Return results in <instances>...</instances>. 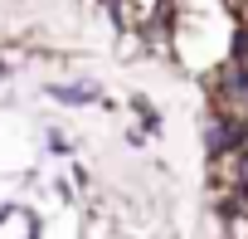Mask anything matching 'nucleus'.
<instances>
[{"label":"nucleus","instance_id":"nucleus-2","mask_svg":"<svg viewBox=\"0 0 248 239\" xmlns=\"http://www.w3.org/2000/svg\"><path fill=\"white\" fill-rule=\"evenodd\" d=\"M238 176H243V195H248V147H243V166H238Z\"/></svg>","mask_w":248,"mask_h":239},{"label":"nucleus","instance_id":"nucleus-1","mask_svg":"<svg viewBox=\"0 0 248 239\" xmlns=\"http://www.w3.org/2000/svg\"><path fill=\"white\" fill-rule=\"evenodd\" d=\"M49 98H59L68 107H88V102H97V88H88V83H54Z\"/></svg>","mask_w":248,"mask_h":239}]
</instances>
